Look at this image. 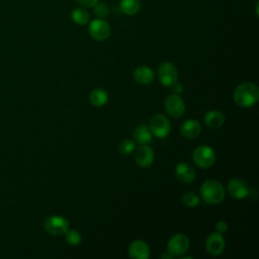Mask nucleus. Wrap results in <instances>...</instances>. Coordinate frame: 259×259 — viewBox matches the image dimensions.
I'll return each mask as SVG.
<instances>
[{
  "label": "nucleus",
  "instance_id": "nucleus-1",
  "mask_svg": "<svg viewBox=\"0 0 259 259\" xmlns=\"http://www.w3.org/2000/svg\"><path fill=\"white\" fill-rule=\"evenodd\" d=\"M233 99L240 107H251L259 100L258 86L252 82H244L238 85L233 92Z\"/></svg>",
  "mask_w": 259,
  "mask_h": 259
},
{
  "label": "nucleus",
  "instance_id": "nucleus-2",
  "mask_svg": "<svg viewBox=\"0 0 259 259\" xmlns=\"http://www.w3.org/2000/svg\"><path fill=\"white\" fill-rule=\"evenodd\" d=\"M200 195L205 203L218 204L225 198V188L221 182L214 179L204 181L199 189Z\"/></svg>",
  "mask_w": 259,
  "mask_h": 259
},
{
  "label": "nucleus",
  "instance_id": "nucleus-3",
  "mask_svg": "<svg viewBox=\"0 0 259 259\" xmlns=\"http://www.w3.org/2000/svg\"><path fill=\"white\" fill-rule=\"evenodd\" d=\"M192 160L199 168H209L215 162V153L207 145H201L194 149Z\"/></svg>",
  "mask_w": 259,
  "mask_h": 259
},
{
  "label": "nucleus",
  "instance_id": "nucleus-4",
  "mask_svg": "<svg viewBox=\"0 0 259 259\" xmlns=\"http://www.w3.org/2000/svg\"><path fill=\"white\" fill-rule=\"evenodd\" d=\"M88 32L93 39L103 41L110 36L111 27L104 18H95L89 22Z\"/></svg>",
  "mask_w": 259,
  "mask_h": 259
},
{
  "label": "nucleus",
  "instance_id": "nucleus-5",
  "mask_svg": "<svg viewBox=\"0 0 259 259\" xmlns=\"http://www.w3.org/2000/svg\"><path fill=\"white\" fill-rule=\"evenodd\" d=\"M44 229L53 236L65 235L69 230V222L62 215H50L44 222Z\"/></svg>",
  "mask_w": 259,
  "mask_h": 259
},
{
  "label": "nucleus",
  "instance_id": "nucleus-6",
  "mask_svg": "<svg viewBox=\"0 0 259 259\" xmlns=\"http://www.w3.org/2000/svg\"><path fill=\"white\" fill-rule=\"evenodd\" d=\"M189 245L190 243L187 236L182 233H177L169 239L167 243V252L174 257L182 256L188 251Z\"/></svg>",
  "mask_w": 259,
  "mask_h": 259
},
{
  "label": "nucleus",
  "instance_id": "nucleus-7",
  "mask_svg": "<svg viewBox=\"0 0 259 259\" xmlns=\"http://www.w3.org/2000/svg\"><path fill=\"white\" fill-rule=\"evenodd\" d=\"M149 127L152 134L159 139L166 138L171 131V124L169 119L164 114H161V113L155 114L151 118Z\"/></svg>",
  "mask_w": 259,
  "mask_h": 259
},
{
  "label": "nucleus",
  "instance_id": "nucleus-8",
  "mask_svg": "<svg viewBox=\"0 0 259 259\" xmlns=\"http://www.w3.org/2000/svg\"><path fill=\"white\" fill-rule=\"evenodd\" d=\"M158 77L163 86L170 87L178 79V72L175 66L170 62L161 63L158 68Z\"/></svg>",
  "mask_w": 259,
  "mask_h": 259
},
{
  "label": "nucleus",
  "instance_id": "nucleus-9",
  "mask_svg": "<svg viewBox=\"0 0 259 259\" xmlns=\"http://www.w3.org/2000/svg\"><path fill=\"white\" fill-rule=\"evenodd\" d=\"M165 110L166 112L174 118L180 117L185 111V103L179 94L173 93L166 97L165 99Z\"/></svg>",
  "mask_w": 259,
  "mask_h": 259
},
{
  "label": "nucleus",
  "instance_id": "nucleus-10",
  "mask_svg": "<svg viewBox=\"0 0 259 259\" xmlns=\"http://www.w3.org/2000/svg\"><path fill=\"white\" fill-rule=\"evenodd\" d=\"M227 190H228V193L230 194V196H232L233 198H236V199L245 198L250 193L249 185L246 183V181H244L243 179L238 178V177L232 178L229 181Z\"/></svg>",
  "mask_w": 259,
  "mask_h": 259
},
{
  "label": "nucleus",
  "instance_id": "nucleus-11",
  "mask_svg": "<svg viewBox=\"0 0 259 259\" xmlns=\"http://www.w3.org/2000/svg\"><path fill=\"white\" fill-rule=\"evenodd\" d=\"M205 249L210 255H221L225 249V239L223 235L219 232L209 234L205 240Z\"/></svg>",
  "mask_w": 259,
  "mask_h": 259
},
{
  "label": "nucleus",
  "instance_id": "nucleus-12",
  "mask_svg": "<svg viewBox=\"0 0 259 259\" xmlns=\"http://www.w3.org/2000/svg\"><path fill=\"white\" fill-rule=\"evenodd\" d=\"M155 159L154 150L148 145H141L135 154V160L137 164L142 168L150 167Z\"/></svg>",
  "mask_w": 259,
  "mask_h": 259
},
{
  "label": "nucleus",
  "instance_id": "nucleus-13",
  "mask_svg": "<svg viewBox=\"0 0 259 259\" xmlns=\"http://www.w3.org/2000/svg\"><path fill=\"white\" fill-rule=\"evenodd\" d=\"M128 255L133 259H148L150 247L144 240H135L128 247Z\"/></svg>",
  "mask_w": 259,
  "mask_h": 259
},
{
  "label": "nucleus",
  "instance_id": "nucleus-14",
  "mask_svg": "<svg viewBox=\"0 0 259 259\" xmlns=\"http://www.w3.org/2000/svg\"><path fill=\"white\" fill-rule=\"evenodd\" d=\"M177 179L183 183H190L195 179V171L191 165L186 162H180L175 167Z\"/></svg>",
  "mask_w": 259,
  "mask_h": 259
},
{
  "label": "nucleus",
  "instance_id": "nucleus-15",
  "mask_svg": "<svg viewBox=\"0 0 259 259\" xmlns=\"http://www.w3.org/2000/svg\"><path fill=\"white\" fill-rule=\"evenodd\" d=\"M201 133V125L196 119H187L180 126V134L186 139H195Z\"/></svg>",
  "mask_w": 259,
  "mask_h": 259
},
{
  "label": "nucleus",
  "instance_id": "nucleus-16",
  "mask_svg": "<svg viewBox=\"0 0 259 259\" xmlns=\"http://www.w3.org/2000/svg\"><path fill=\"white\" fill-rule=\"evenodd\" d=\"M134 79L139 84L148 85L154 81V73L151 68L147 66H140L134 71Z\"/></svg>",
  "mask_w": 259,
  "mask_h": 259
},
{
  "label": "nucleus",
  "instance_id": "nucleus-17",
  "mask_svg": "<svg viewBox=\"0 0 259 259\" xmlns=\"http://www.w3.org/2000/svg\"><path fill=\"white\" fill-rule=\"evenodd\" d=\"M204 122L209 128H219L225 122V115L222 111L217 109L208 110L204 115Z\"/></svg>",
  "mask_w": 259,
  "mask_h": 259
},
{
  "label": "nucleus",
  "instance_id": "nucleus-18",
  "mask_svg": "<svg viewBox=\"0 0 259 259\" xmlns=\"http://www.w3.org/2000/svg\"><path fill=\"white\" fill-rule=\"evenodd\" d=\"M152 132L147 124H140L135 128L134 138L140 145H148L152 142Z\"/></svg>",
  "mask_w": 259,
  "mask_h": 259
},
{
  "label": "nucleus",
  "instance_id": "nucleus-19",
  "mask_svg": "<svg viewBox=\"0 0 259 259\" xmlns=\"http://www.w3.org/2000/svg\"><path fill=\"white\" fill-rule=\"evenodd\" d=\"M89 101L95 107H101L108 101V94L102 88H95L89 94Z\"/></svg>",
  "mask_w": 259,
  "mask_h": 259
},
{
  "label": "nucleus",
  "instance_id": "nucleus-20",
  "mask_svg": "<svg viewBox=\"0 0 259 259\" xmlns=\"http://www.w3.org/2000/svg\"><path fill=\"white\" fill-rule=\"evenodd\" d=\"M119 7L122 13L126 15H135L139 13L141 9L140 0H120Z\"/></svg>",
  "mask_w": 259,
  "mask_h": 259
},
{
  "label": "nucleus",
  "instance_id": "nucleus-21",
  "mask_svg": "<svg viewBox=\"0 0 259 259\" xmlns=\"http://www.w3.org/2000/svg\"><path fill=\"white\" fill-rule=\"evenodd\" d=\"M71 19L78 25H85L89 23L90 15L84 8L77 7L73 9L71 12Z\"/></svg>",
  "mask_w": 259,
  "mask_h": 259
},
{
  "label": "nucleus",
  "instance_id": "nucleus-22",
  "mask_svg": "<svg viewBox=\"0 0 259 259\" xmlns=\"http://www.w3.org/2000/svg\"><path fill=\"white\" fill-rule=\"evenodd\" d=\"M65 240L70 246H78L81 243L82 236L77 230H68L65 233Z\"/></svg>",
  "mask_w": 259,
  "mask_h": 259
},
{
  "label": "nucleus",
  "instance_id": "nucleus-23",
  "mask_svg": "<svg viewBox=\"0 0 259 259\" xmlns=\"http://www.w3.org/2000/svg\"><path fill=\"white\" fill-rule=\"evenodd\" d=\"M200 202V198L197 194H195L194 192H186L183 194L182 196V203L185 206L188 207H194L196 205H198Z\"/></svg>",
  "mask_w": 259,
  "mask_h": 259
},
{
  "label": "nucleus",
  "instance_id": "nucleus-24",
  "mask_svg": "<svg viewBox=\"0 0 259 259\" xmlns=\"http://www.w3.org/2000/svg\"><path fill=\"white\" fill-rule=\"evenodd\" d=\"M136 149V144L130 139H123L118 145V151L122 155H130Z\"/></svg>",
  "mask_w": 259,
  "mask_h": 259
},
{
  "label": "nucleus",
  "instance_id": "nucleus-25",
  "mask_svg": "<svg viewBox=\"0 0 259 259\" xmlns=\"http://www.w3.org/2000/svg\"><path fill=\"white\" fill-rule=\"evenodd\" d=\"M94 8V14L97 16V18H106L109 15V7L106 3L103 2H97V4L93 7Z\"/></svg>",
  "mask_w": 259,
  "mask_h": 259
},
{
  "label": "nucleus",
  "instance_id": "nucleus-26",
  "mask_svg": "<svg viewBox=\"0 0 259 259\" xmlns=\"http://www.w3.org/2000/svg\"><path fill=\"white\" fill-rule=\"evenodd\" d=\"M80 6L86 7V8H92L94 7L99 0H75Z\"/></svg>",
  "mask_w": 259,
  "mask_h": 259
},
{
  "label": "nucleus",
  "instance_id": "nucleus-27",
  "mask_svg": "<svg viewBox=\"0 0 259 259\" xmlns=\"http://www.w3.org/2000/svg\"><path fill=\"white\" fill-rule=\"evenodd\" d=\"M215 230H217V232L223 234L228 231V224L225 221H219L215 224Z\"/></svg>",
  "mask_w": 259,
  "mask_h": 259
},
{
  "label": "nucleus",
  "instance_id": "nucleus-28",
  "mask_svg": "<svg viewBox=\"0 0 259 259\" xmlns=\"http://www.w3.org/2000/svg\"><path fill=\"white\" fill-rule=\"evenodd\" d=\"M170 87H172V90H173V92L174 93H176V94H180V93H182L183 92V85L181 84V83H179V82H175V83H173Z\"/></svg>",
  "mask_w": 259,
  "mask_h": 259
},
{
  "label": "nucleus",
  "instance_id": "nucleus-29",
  "mask_svg": "<svg viewBox=\"0 0 259 259\" xmlns=\"http://www.w3.org/2000/svg\"><path fill=\"white\" fill-rule=\"evenodd\" d=\"M161 258H167V259H173L174 258V256H172L170 253H164V254H162L161 255Z\"/></svg>",
  "mask_w": 259,
  "mask_h": 259
}]
</instances>
